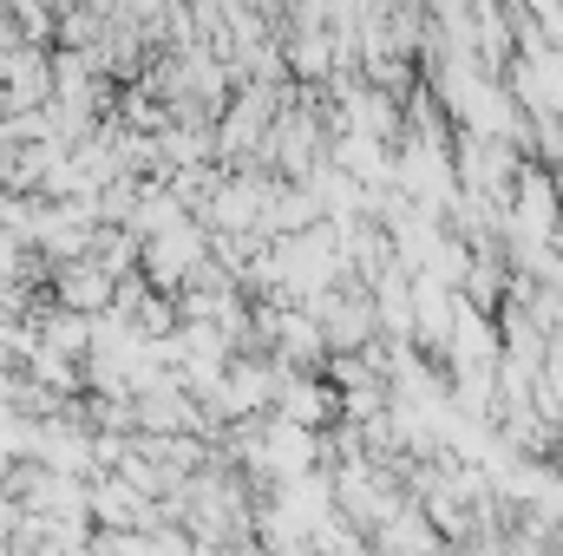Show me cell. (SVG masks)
Returning a JSON list of instances; mask_svg holds the SVG:
<instances>
[{"instance_id": "cell-1", "label": "cell", "mask_w": 563, "mask_h": 556, "mask_svg": "<svg viewBox=\"0 0 563 556\" xmlns=\"http://www.w3.org/2000/svg\"><path fill=\"white\" fill-rule=\"evenodd\" d=\"M112 288H119V276H106L92 256H73L53 276V301L59 308H79V314H99V308H112Z\"/></svg>"}, {"instance_id": "cell-2", "label": "cell", "mask_w": 563, "mask_h": 556, "mask_svg": "<svg viewBox=\"0 0 563 556\" xmlns=\"http://www.w3.org/2000/svg\"><path fill=\"white\" fill-rule=\"evenodd\" d=\"M465 269H472V243H465V236H452V230H439V243H432V256L420 263V276L459 288V281H465Z\"/></svg>"}]
</instances>
